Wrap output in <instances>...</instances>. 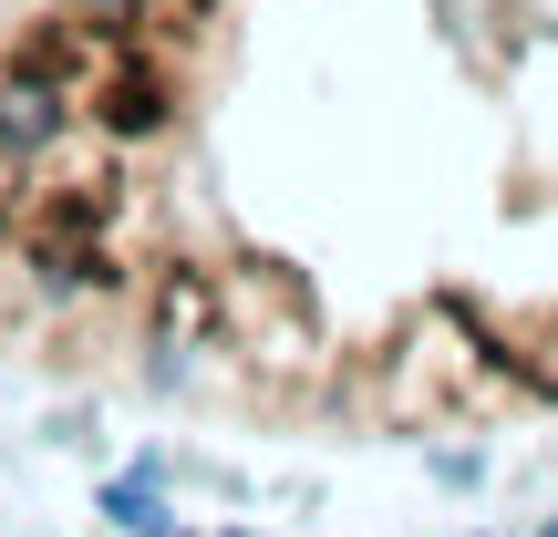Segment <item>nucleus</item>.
<instances>
[{
    "label": "nucleus",
    "mask_w": 558,
    "mask_h": 537,
    "mask_svg": "<svg viewBox=\"0 0 558 537\" xmlns=\"http://www.w3.org/2000/svg\"><path fill=\"white\" fill-rule=\"evenodd\" d=\"M62 83H41V73H11L0 83V156H52V135H62Z\"/></svg>",
    "instance_id": "obj_1"
},
{
    "label": "nucleus",
    "mask_w": 558,
    "mask_h": 537,
    "mask_svg": "<svg viewBox=\"0 0 558 537\" xmlns=\"http://www.w3.org/2000/svg\"><path fill=\"white\" fill-rule=\"evenodd\" d=\"M166 103H177V94H166V73H156V62H135V73H114L94 94V114H104V135L135 145V135H166Z\"/></svg>",
    "instance_id": "obj_2"
},
{
    "label": "nucleus",
    "mask_w": 558,
    "mask_h": 537,
    "mask_svg": "<svg viewBox=\"0 0 558 537\" xmlns=\"http://www.w3.org/2000/svg\"><path fill=\"white\" fill-rule=\"evenodd\" d=\"M104 527H114V537H166L156 476H114V486H104Z\"/></svg>",
    "instance_id": "obj_3"
},
{
    "label": "nucleus",
    "mask_w": 558,
    "mask_h": 537,
    "mask_svg": "<svg viewBox=\"0 0 558 537\" xmlns=\"http://www.w3.org/2000/svg\"><path fill=\"white\" fill-rule=\"evenodd\" d=\"M156 310H166V331H186V320H207V290H197V279H156Z\"/></svg>",
    "instance_id": "obj_4"
},
{
    "label": "nucleus",
    "mask_w": 558,
    "mask_h": 537,
    "mask_svg": "<svg viewBox=\"0 0 558 537\" xmlns=\"http://www.w3.org/2000/svg\"><path fill=\"white\" fill-rule=\"evenodd\" d=\"M538 537H558V517H548V527H538Z\"/></svg>",
    "instance_id": "obj_5"
},
{
    "label": "nucleus",
    "mask_w": 558,
    "mask_h": 537,
    "mask_svg": "<svg viewBox=\"0 0 558 537\" xmlns=\"http://www.w3.org/2000/svg\"><path fill=\"white\" fill-rule=\"evenodd\" d=\"M228 537H248V527H228Z\"/></svg>",
    "instance_id": "obj_6"
}]
</instances>
